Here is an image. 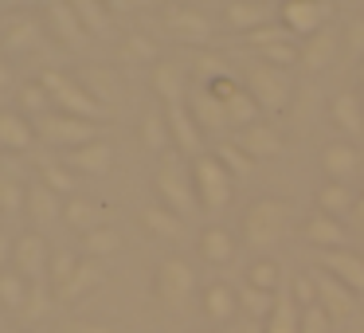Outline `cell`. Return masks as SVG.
<instances>
[{"instance_id":"60","label":"cell","mask_w":364,"mask_h":333,"mask_svg":"<svg viewBox=\"0 0 364 333\" xmlns=\"http://www.w3.org/2000/svg\"><path fill=\"white\" fill-rule=\"evenodd\" d=\"M220 333H228V329H220Z\"/></svg>"},{"instance_id":"17","label":"cell","mask_w":364,"mask_h":333,"mask_svg":"<svg viewBox=\"0 0 364 333\" xmlns=\"http://www.w3.org/2000/svg\"><path fill=\"white\" fill-rule=\"evenodd\" d=\"M200 306H204V317L212 325H231L243 310H239V290L228 282H208L200 290Z\"/></svg>"},{"instance_id":"14","label":"cell","mask_w":364,"mask_h":333,"mask_svg":"<svg viewBox=\"0 0 364 333\" xmlns=\"http://www.w3.org/2000/svg\"><path fill=\"white\" fill-rule=\"evenodd\" d=\"M274 20H278V12L270 9L267 0H228L223 4V24L239 36H255L259 28L274 24Z\"/></svg>"},{"instance_id":"13","label":"cell","mask_w":364,"mask_h":333,"mask_svg":"<svg viewBox=\"0 0 364 333\" xmlns=\"http://www.w3.org/2000/svg\"><path fill=\"white\" fill-rule=\"evenodd\" d=\"M149 87L153 95H157V102L165 106V110H173V106H184L188 102V75H184L181 63H173V59H161L157 67L149 71Z\"/></svg>"},{"instance_id":"57","label":"cell","mask_w":364,"mask_h":333,"mask_svg":"<svg viewBox=\"0 0 364 333\" xmlns=\"http://www.w3.org/2000/svg\"><path fill=\"white\" fill-rule=\"evenodd\" d=\"M353 223H356V231L364 236V196L356 200V208H353Z\"/></svg>"},{"instance_id":"56","label":"cell","mask_w":364,"mask_h":333,"mask_svg":"<svg viewBox=\"0 0 364 333\" xmlns=\"http://www.w3.org/2000/svg\"><path fill=\"white\" fill-rule=\"evenodd\" d=\"M9 87H12V63L0 56V90H9Z\"/></svg>"},{"instance_id":"11","label":"cell","mask_w":364,"mask_h":333,"mask_svg":"<svg viewBox=\"0 0 364 333\" xmlns=\"http://www.w3.org/2000/svg\"><path fill=\"white\" fill-rule=\"evenodd\" d=\"M48 263H51V247L40 231H24L12 247V270L24 275L28 282H43L48 278Z\"/></svg>"},{"instance_id":"30","label":"cell","mask_w":364,"mask_h":333,"mask_svg":"<svg viewBox=\"0 0 364 333\" xmlns=\"http://www.w3.org/2000/svg\"><path fill=\"white\" fill-rule=\"evenodd\" d=\"M317 200V212L329 216V220H341V216H353L356 200H360V192H353L348 184H337V181H321L314 192Z\"/></svg>"},{"instance_id":"29","label":"cell","mask_w":364,"mask_h":333,"mask_svg":"<svg viewBox=\"0 0 364 333\" xmlns=\"http://www.w3.org/2000/svg\"><path fill=\"white\" fill-rule=\"evenodd\" d=\"M36 142V126L20 110H0V153H28Z\"/></svg>"},{"instance_id":"40","label":"cell","mask_w":364,"mask_h":333,"mask_svg":"<svg viewBox=\"0 0 364 333\" xmlns=\"http://www.w3.org/2000/svg\"><path fill=\"white\" fill-rule=\"evenodd\" d=\"M212 153H215V161H220L231 176H251L255 173V161L235 145V137H220V142L212 145Z\"/></svg>"},{"instance_id":"15","label":"cell","mask_w":364,"mask_h":333,"mask_svg":"<svg viewBox=\"0 0 364 333\" xmlns=\"http://www.w3.org/2000/svg\"><path fill=\"white\" fill-rule=\"evenodd\" d=\"M184 106H188V114L196 118V126L204 130V137H215V134H223V130H231L223 102L208 87H200V83L188 90V102H184Z\"/></svg>"},{"instance_id":"12","label":"cell","mask_w":364,"mask_h":333,"mask_svg":"<svg viewBox=\"0 0 364 333\" xmlns=\"http://www.w3.org/2000/svg\"><path fill=\"white\" fill-rule=\"evenodd\" d=\"M165 118H168V137H173V149H176V157H184V161H196V157H204V130L196 126V118L188 114V106H173V110H165Z\"/></svg>"},{"instance_id":"49","label":"cell","mask_w":364,"mask_h":333,"mask_svg":"<svg viewBox=\"0 0 364 333\" xmlns=\"http://www.w3.org/2000/svg\"><path fill=\"white\" fill-rule=\"evenodd\" d=\"M51 310V298H48V286L43 282H32V294H28V302H24V310H20V317H24L28 325L32 322H40L43 314Z\"/></svg>"},{"instance_id":"9","label":"cell","mask_w":364,"mask_h":333,"mask_svg":"<svg viewBox=\"0 0 364 333\" xmlns=\"http://www.w3.org/2000/svg\"><path fill=\"white\" fill-rule=\"evenodd\" d=\"M168 40L176 43H208L212 40V20L200 4H168L165 16H161Z\"/></svg>"},{"instance_id":"42","label":"cell","mask_w":364,"mask_h":333,"mask_svg":"<svg viewBox=\"0 0 364 333\" xmlns=\"http://www.w3.org/2000/svg\"><path fill=\"white\" fill-rule=\"evenodd\" d=\"M28 294H32V282H28L24 275H16V270H0V306L4 310H24V302H28Z\"/></svg>"},{"instance_id":"18","label":"cell","mask_w":364,"mask_h":333,"mask_svg":"<svg viewBox=\"0 0 364 333\" xmlns=\"http://www.w3.org/2000/svg\"><path fill=\"white\" fill-rule=\"evenodd\" d=\"M63 204L67 200L59 192H51L43 181L28 184V200H24V216L36 223V228H51V223L63 220Z\"/></svg>"},{"instance_id":"44","label":"cell","mask_w":364,"mask_h":333,"mask_svg":"<svg viewBox=\"0 0 364 333\" xmlns=\"http://www.w3.org/2000/svg\"><path fill=\"white\" fill-rule=\"evenodd\" d=\"M75 12H79L82 28H87L90 40H102V36H110V16H106V4H98V0H71Z\"/></svg>"},{"instance_id":"24","label":"cell","mask_w":364,"mask_h":333,"mask_svg":"<svg viewBox=\"0 0 364 333\" xmlns=\"http://www.w3.org/2000/svg\"><path fill=\"white\" fill-rule=\"evenodd\" d=\"M63 165L71 169V173L106 176L114 169V149H110V142H90V145H82V149L63 153Z\"/></svg>"},{"instance_id":"46","label":"cell","mask_w":364,"mask_h":333,"mask_svg":"<svg viewBox=\"0 0 364 333\" xmlns=\"http://www.w3.org/2000/svg\"><path fill=\"white\" fill-rule=\"evenodd\" d=\"M75 267H79V259H75V251H51V263H48V282L51 290H63L67 282H71Z\"/></svg>"},{"instance_id":"48","label":"cell","mask_w":364,"mask_h":333,"mask_svg":"<svg viewBox=\"0 0 364 333\" xmlns=\"http://www.w3.org/2000/svg\"><path fill=\"white\" fill-rule=\"evenodd\" d=\"M24 200H28V189L24 184H16V181H0V212L4 216H16V212H24Z\"/></svg>"},{"instance_id":"28","label":"cell","mask_w":364,"mask_h":333,"mask_svg":"<svg viewBox=\"0 0 364 333\" xmlns=\"http://www.w3.org/2000/svg\"><path fill=\"white\" fill-rule=\"evenodd\" d=\"M345 236L348 231L341 228V220H329V216H321V212H314L306 223H301V239H306L309 247H317V251H341L345 247Z\"/></svg>"},{"instance_id":"21","label":"cell","mask_w":364,"mask_h":333,"mask_svg":"<svg viewBox=\"0 0 364 333\" xmlns=\"http://www.w3.org/2000/svg\"><path fill=\"white\" fill-rule=\"evenodd\" d=\"M106 220H110V208H102L90 196H71L63 204V223L71 231H79V236H90V231L106 228Z\"/></svg>"},{"instance_id":"10","label":"cell","mask_w":364,"mask_h":333,"mask_svg":"<svg viewBox=\"0 0 364 333\" xmlns=\"http://www.w3.org/2000/svg\"><path fill=\"white\" fill-rule=\"evenodd\" d=\"M43 20H48L51 36H55L67 51H79L90 43V36H87V28H82V20H79L71 0H48V4H43Z\"/></svg>"},{"instance_id":"32","label":"cell","mask_w":364,"mask_h":333,"mask_svg":"<svg viewBox=\"0 0 364 333\" xmlns=\"http://www.w3.org/2000/svg\"><path fill=\"white\" fill-rule=\"evenodd\" d=\"M137 137H141V145L145 149H153V153H168V145H173V137H168V118H165V110H145L141 114V122H137Z\"/></svg>"},{"instance_id":"1","label":"cell","mask_w":364,"mask_h":333,"mask_svg":"<svg viewBox=\"0 0 364 333\" xmlns=\"http://www.w3.org/2000/svg\"><path fill=\"white\" fill-rule=\"evenodd\" d=\"M290 220H294V208L282 196H259L247 204L243 220H239V239L247 247H255L259 255H267L274 243H282Z\"/></svg>"},{"instance_id":"26","label":"cell","mask_w":364,"mask_h":333,"mask_svg":"<svg viewBox=\"0 0 364 333\" xmlns=\"http://www.w3.org/2000/svg\"><path fill=\"white\" fill-rule=\"evenodd\" d=\"M43 43V32L32 16H12L9 24L0 28V48L9 51V56H28Z\"/></svg>"},{"instance_id":"36","label":"cell","mask_w":364,"mask_h":333,"mask_svg":"<svg viewBox=\"0 0 364 333\" xmlns=\"http://www.w3.org/2000/svg\"><path fill=\"white\" fill-rule=\"evenodd\" d=\"M192 75L200 79V87H212V83H220V79H231V63L220 56V51L200 48L196 59H192Z\"/></svg>"},{"instance_id":"59","label":"cell","mask_w":364,"mask_h":333,"mask_svg":"<svg viewBox=\"0 0 364 333\" xmlns=\"http://www.w3.org/2000/svg\"><path fill=\"white\" fill-rule=\"evenodd\" d=\"M360 196H364V184H360Z\"/></svg>"},{"instance_id":"20","label":"cell","mask_w":364,"mask_h":333,"mask_svg":"<svg viewBox=\"0 0 364 333\" xmlns=\"http://www.w3.org/2000/svg\"><path fill=\"white\" fill-rule=\"evenodd\" d=\"M321 173H325V181L348 184L356 173H360V149L348 145V142H329L321 149Z\"/></svg>"},{"instance_id":"43","label":"cell","mask_w":364,"mask_h":333,"mask_svg":"<svg viewBox=\"0 0 364 333\" xmlns=\"http://www.w3.org/2000/svg\"><path fill=\"white\" fill-rule=\"evenodd\" d=\"M40 181L48 184L51 192L67 196V200L79 196V192H75V189H79V176H75L67 165H59V161H40Z\"/></svg>"},{"instance_id":"55","label":"cell","mask_w":364,"mask_h":333,"mask_svg":"<svg viewBox=\"0 0 364 333\" xmlns=\"http://www.w3.org/2000/svg\"><path fill=\"white\" fill-rule=\"evenodd\" d=\"M71 333H114L110 325H98V322H75Z\"/></svg>"},{"instance_id":"19","label":"cell","mask_w":364,"mask_h":333,"mask_svg":"<svg viewBox=\"0 0 364 333\" xmlns=\"http://www.w3.org/2000/svg\"><path fill=\"white\" fill-rule=\"evenodd\" d=\"M321 270H329V275L337 278V282H345L356 298H364V255L348 251V247H341V251H325L321 255Z\"/></svg>"},{"instance_id":"58","label":"cell","mask_w":364,"mask_h":333,"mask_svg":"<svg viewBox=\"0 0 364 333\" xmlns=\"http://www.w3.org/2000/svg\"><path fill=\"white\" fill-rule=\"evenodd\" d=\"M356 79H360V98H364V59H360V67H356Z\"/></svg>"},{"instance_id":"39","label":"cell","mask_w":364,"mask_h":333,"mask_svg":"<svg viewBox=\"0 0 364 333\" xmlns=\"http://www.w3.org/2000/svg\"><path fill=\"white\" fill-rule=\"evenodd\" d=\"M247 286H255V290H262V294H278V286H282V267H278L270 255H259V259L247 267Z\"/></svg>"},{"instance_id":"16","label":"cell","mask_w":364,"mask_h":333,"mask_svg":"<svg viewBox=\"0 0 364 333\" xmlns=\"http://www.w3.org/2000/svg\"><path fill=\"white\" fill-rule=\"evenodd\" d=\"M314 278H317V306L333 317V325L348 322L353 310H356V294L348 290L345 282H337L329 270H314Z\"/></svg>"},{"instance_id":"31","label":"cell","mask_w":364,"mask_h":333,"mask_svg":"<svg viewBox=\"0 0 364 333\" xmlns=\"http://www.w3.org/2000/svg\"><path fill=\"white\" fill-rule=\"evenodd\" d=\"M337 48H341V40H337L333 32L309 36V40H301V59H298V67H301V71H309V75L325 71V67L337 59Z\"/></svg>"},{"instance_id":"35","label":"cell","mask_w":364,"mask_h":333,"mask_svg":"<svg viewBox=\"0 0 364 333\" xmlns=\"http://www.w3.org/2000/svg\"><path fill=\"white\" fill-rule=\"evenodd\" d=\"M98 282H102V267H98L95 259H87V255H82L79 267H75V275H71V282L59 290V298H63V302H79L82 294H87L90 286H98Z\"/></svg>"},{"instance_id":"22","label":"cell","mask_w":364,"mask_h":333,"mask_svg":"<svg viewBox=\"0 0 364 333\" xmlns=\"http://www.w3.org/2000/svg\"><path fill=\"white\" fill-rule=\"evenodd\" d=\"M196 247H200V259H204V263H212V267H228V263L235 259V251H239V239H235V231H231V228L212 223V228L200 231Z\"/></svg>"},{"instance_id":"23","label":"cell","mask_w":364,"mask_h":333,"mask_svg":"<svg viewBox=\"0 0 364 333\" xmlns=\"http://www.w3.org/2000/svg\"><path fill=\"white\" fill-rule=\"evenodd\" d=\"M329 118L341 134L348 137H360L364 134V98L356 90H337L329 98Z\"/></svg>"},{"instance_id":"54","label":"cell","mask_w":364,"mask_h":333,"mask_svg":"<svg viewBox=\"0 0 364 333\" xmlns=\"http://www.w3.org/2000/svg\"><path fill=\"white\" fill-rule=\"evenodd\" d=\"M12 247H16V239H12L9 231H0V267H4V263H12Z\"/></svg>"},{"instance_id":"6","label":"cell","mask_w":364,"mask_h":333,"mask_svg":"<svg viewBox=\"0 0 364 333\" xmlns=\"http://www.w3.org/2000/svg\"><path fill=\"white\" fill-rule=\"evenodd\" d=\"M40 83L48 87V95H51V102L59 106L63 114H75V118H87V122H98L102 126V118H106V110L95 102V98L82 90V83L75 79V75H63V71H43L40 75Z\"/></svg>"},{"instance_id":"38","label":"cell","mask_w":364,"mask_h":333,"mask_svg":"<svg viewBox=\"0 0 364 333\" xmlns=\"http://www.w3.org/2000/svg\"><path fill=\"white\" fill-rule=\"evenodd\" d=\"M122 251V236L106 223V228H98V231H90V236H82V255L87 259H95V263H102V259H114V255Z\"/></svg>"},{"instance_id":"37","label":"cell","mask_w":364,"mask_h":333,"mask_svg":"<svg viewBox=\"0 0 364 333\" xmlns=\"http://www.w3.org/2000/svg\"><path fill=\"white\" fill-rule=\"evenodd\" d=\"M223 110H228V122H231V130H247V126H255V122H262V110H259V102H255L251 95H247V87L239 90V95H231L228 102H223Z\"/></svg>"},{"instance_id":"50","label":"cell","mask_w":364,"mask_h":333,"mask_svg":"<svg viewBox=\"0 0 364 333\" xmlns=\"http://www.w3.org/2000/svg\"><path fill=\"white\" fill-rule=\"evenodd\" d=\"M290 298H294V306H298V310L317 306V278H314V275H294Z\"/></svg>"},{"instance_id":"27","label":"cell","mask_w":364,"mask_h":333,"mask_svg":"<svg viewBox=\"0 0 364 333\" xmlns=\"http://www.w3.org/2000/svg\"><path fill=\"white\" fill-rule=\"evenodd\" d=\"M75 79L82 83V90H87L102 110H106V106H118L122 87H118V75H114V71H106V67H98V63H87Z\"/></svg>"},{"instance_id":"3","label":"cell","mask_w":364,"mask_h":333,"mask_svg":"<svg viewBox=\"0 0 364 333\" xmlns=\"http://www.w3.org/2000/svg\"><path fill=\"white\" fill-rule=\"evenodd\" d=\"M98 134H102L98 122L75 118V114H63V110H51V114H43V118H36V137L55 145V149H63V153L98 142Z\"/></svg>"},{"instance_id":"8","label":"cell","mask_w":364,"mask_h":333,"mask_svg":"<svg viewBox=\"0 0 364 333\" xmlns=\"http://www.w3.org/2000/svg\"><path fill=\"white\" fill-rule=\"evenodd\" d=\"M278 12V24L294 36V40H309V36L321 32V24L333 16V4L329 0H282L274 4Z\"/></svg>"},{"instance_id":"34","label":"cell","mask_w":364,"mask_h":333,"mask_svg":"<svg viewBox=\"0 0 364 333\" xmlns=\"http://www.w3.org/2000/svg\"><path fill=\"white\" fill-rule=\"evenodd\" d=\"M262 333H301V310L294 306L290 294H278L270 317L262 322Z\"/></svg>"},{"instance_id":"51","label":"cell","mask_w":364,"mask_h":333,"mask_svg":"<svg viewBox=\"0 0 364 333\" xmlns=\"http://www.w3.org/2000/svg\"><path fill=\"white\" fill-rule=\"evenodd\" d=\"M301 333H333V317L321 306L301 310Z\"/></svg>"},{"instance_id":"53","label":"cell","mask_w":364,"mask_h":333,"mask_svg":"<svg viewBox=\"0 0 364 333\" xmlns=\"http://www.w3.org/2000/svg\"><path fill=\"white\" fill-rule=\"evenodd\" d=\"M341 43H345L356 59H364V20H353V24L345 28V36H341Z\"/></svg>"},{"instance_id":"2","label":"cell","mask_w":364,"mask_h":333,"mask_svg":"<svg viewBox=\"0 0 364 333\" xmlns=\"http://www.w3.org/2000/svg\"><path fill=\"white\" fill-rule=\"evenodd\" d=\"M153 192H157V204L168 208V212H176L181 220H192L200 208L196 200V189H192V173L188 165H184V157H168L157 165V173H153Z\"/></svg>"},{"instance_id":"33","label":"cell","mask_w":364,"mask_h":333,"mask_svg":"<svg viewBox=\"0 0 364 333\" xmlns=\"http://www.w3.org/2000/svg\"><path fill=\"white\" fill-rule=\"evenodd\" d=\"M141 228L157 239H181L184 236V220L176 212H168V208H161V204L141 208Z\"/></svg>"},{"instance_id":"25","label":"cell","mask_w":364,"mask_h":333,"mask_svg":"<svg viewBox=\"0 0 364 333\" xmlns=\"http://www.w3.org/2000/svg\"><path fill=\"white\" fill-rule=\"evenodd\" d=\"M235 145L247 153L251 161H267V157H278L282 153V137H278L274 126H267V122H255V126L239 130L235 134Z\"/></svg>"},{"instance_id":"52","label":"cell","mask_w":364,"mask_h":333,"mask_svg":"<svg viewBox=\"0 0 364 333\" xmlns=\"http://www.w3.org/2000/svg\"><path fill=\"white\" fill-rule=\"evenodd\" d=\"M278 40H294V36L286 32L278 20H274V24H267V28H259L255 36H247V43H251V48H270V43H278Z\"/></svg>"},{"instance_id":"5","label":"cell","mask_w":364,"mask_h":333,"mask_svg":"<svg viewBox=\"0 0 364 333\" xmlns=\"http://www.w3.org/2000/svg\"><path fill=\"white\" fill-rule=\"evenodd\" d=\"M188 173H192V189H196V200L204 212H223L231 200V173L215 161V153L208 149L204 157L188 161Z\"/></svg>"},{"instance_id":"4","label":"cell","mask_w":364,"mask_h":333,"mask_svg":"<svg viewBox=\"0 0 364 333\" xmlns=\"http://www.w3.org/2000/svg\"><path fill=\"white\" fill-rule=\"evenodd\" d=\"M243 87H247V95L259 102L262 114H282L286 102H290L294 83H290V75H286V71H278V67H270V63H262V59H259V63L247 67Z\"/></svg>"},{"instance_id":"41","label":"cell","mask_w":364,"mask_h":333,"mask_svg":"<svg viewBox=\"0 0 364 333\" xmlns=\"http://www.w3.org/2000/svg\"><path fill=\"white\" fill-rule=\"evenodd\" d=\"M274 298L278 294H262V290H255V286H239V310H243V317L247 322H255V325H262L270 317V310H274Z\"/></svg>"},{"instance_id":"7","label":"cell","mask_w":364,"mask_h":333,"mask_svg":"<svg viewBox=\"0 0 364 333\" xmlns=\"http://www.w3.org/2000/svg\"><path fill=\"white\" fill-rule=\"evenodd\" d=\"M192 290H196V270H192L188 259L168 255V259L157 263V270H153V294H157L161 306L181 310L192 298Z\"/></svg>"},{"instance_id":"45","label":"cell","mask_w":364,"mask_h":333,"mask_svg":"<svg viewBox=\"0 0 364 333\" xmlns=\"http://www.w3.org/2000/svg\"><path fill=\"white\" fill-rule=\"evenodd\" d=\"M16 102H20V114H51V95H48V87H43L40 79H32V83H24V87L16 90Z\"/></svg>"},{"instance_id":"47","label":"cell","mask_w":364,"mask_h":333,"mask_svg":"<svg viewBox=\"0 0 364 333\" xmlns=\"http://www.w3.org/2000/svg\"><path fill=\"white\" fill-rule=\"evenodd\" d=\"M122 59L126 63H161L157 56V43L149 40V36H126V43H122Z\"/></svg>"}]
</instances>
